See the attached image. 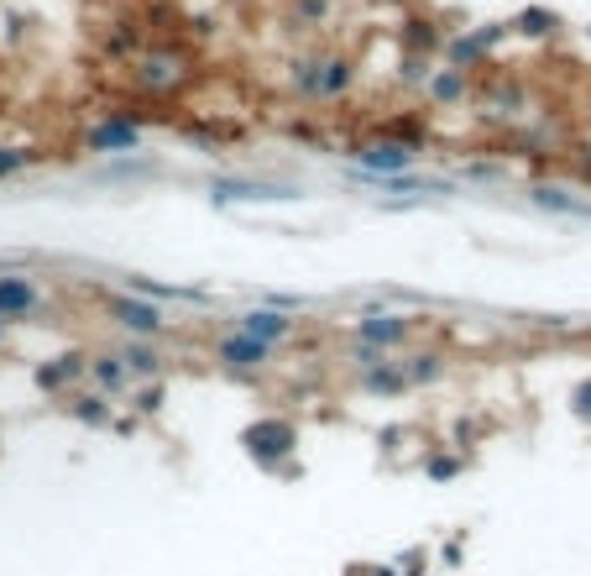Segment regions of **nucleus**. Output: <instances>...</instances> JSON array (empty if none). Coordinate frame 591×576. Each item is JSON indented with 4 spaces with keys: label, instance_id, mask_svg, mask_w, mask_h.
<instances>
[{
    "label": "nucleus",
    "instance_id": "1",
    "mask_svg": "<svg viewBox=\"0 0 591 576\" xmlns=\"http://www.w3.org/2000/svg\"><path fill=\"white\" fill-rule=\"evenodd\" d=\"M241 451L252 456L262 472H294L298 425L283 420V414H262V420H252V425L241 430Z\"/></svg>",
    "mask_w": 591,
    "mask_h": 576
},
{
    "label": "nucleus",
    "instance_id": "2",
    "mask_svg": "<svg viewBox=\"0 0 591 576\" xmlns=\"http://www.w3.org/2000/svg\"><path fill=\"white\" fill-rule=\"evenodd\" d=\"M351 168H356V179H372V183H383V179H398V174H414V163H419V148L414 142H398V137H367V142H356L351 152Z\"/></svg>",
    "mask_w": 591,
    "mask_h": 576
},
{
    "label": "nucleus",
    "instance_id": "3",
    "mask_svg": "<svg viewBox=\"0 0 591 576\" xmlns=\"http://www.w3.org/2000/svg\"><path fill=\"white\" fill-rule=\"evenodd\" d=\"M189 53H178V48H152L142 59L131 63V85L142 94H174L189 85Z\"/></svg>",
    "mask_w": 591,
    "mask_h": 576
},
{
    "label": "nucleus",
    "instance_id": "4",
    "mask_svg": "<svg viewBox=\"0 0 591 576\" xmlns=\"http://www.w3.org/2000/svg\"><path fill=\"white\" fill-rule=\"evenodd\" d=\"M414 315H398V309H361L351 325V341H361V346H372V351H403L409 341H414Z\"/></svg>",
    "mask_w": 591,
    "mask_h": 576
},
{
    "label": "nucleus",
    "instance_id": "5",
    "mask_svg": "<svg viewBox=\"0 0 591 576\" xmlns=\"http://www.w3.org/2000/svg\"><path fill=\"white\" fill-rule=\"evenodd\" d=\"M105 315H111V325H116L120 335H137V341H163V331L174 325V320L163 315V304L142 299V294H126V289L105 304Z\"/></svg>",
    "mask_w": 591,
    "mask_h": 576
},
{
    "label": "nucleus",
    "instance_id": "6",
    "mask_svg": "<svg viewBox=\"0 0 591 576\" xmlns=\"http://www.w3.org/2000/svg\"><path fill=\"white\" fill-rule=\"evenodd\" d=\"M272 357H278V351H272L267 341H252V335H241L236 325L209 346V362L220 367V372H231V377H257L262 367H272Z\"/></svg>",
    "mask_w": 591,
    "mask_h": 576
},
{
    "label": "nucleus",
    "instance_id": "7",
    "mask_svg": "<svg viewBox=\"0 0 591 576\" xmlns=\"http://www.w3.org/2000/svg\"><path fill=\"white\" fill-rule=\"evenodd\" d=\"M508 37V22H487V27H472V31H455V37H445V63L450 68H481V63L492 59V48Z\"/></svg>",
    "mask_w": 591,
    "mask_h": 576
},
{
    "label": "nucleus",
    "instance_id": "8",
    "mask_svg": "<svg viewBox=\"0 0 591 576\" xmlns=\"http://www.w3.org/2000/svg\"><path fill=\"white\" fill-rule=\"evenodd\" d=\"M304 189L294 183H267V179H215L209 183V200L215 205H288Z\"/></svg>",
    "mask_w": 591,
    "mask_h": 576
},
{
    "label": "nucleus",
    "instance_id": "9",
    "mask_svg": "<svg viewBox=\"0 0 591 576\" xmlns=\"http://www.w3.org/2000/svg\"><path fill=\"white\" fill-rule=\"evenodd\" d=\"M85 152H94V157H137L142 152V126L131 116H100L85 131Z\"/></svg>",
    "mask_w": 591,
    "mask_h": 576
},
{
    "label": "nucleus",
    "instance_id": "10",
    "mask_svg": "<svg viewBox=\"0 0 591 576\" xmlns=\"http://www.w3.org/2000/svg\"><path fill=\"white\" fill-rule=\"evenodd\" d=\"M89 377V351H63V357H48V362L31 367V383L48 398H68L79 394Z\"/></svg>",
    "mask_w": 591,
    "mask_h": 576
},
{
    "label": "nucleus",
    "instance_id": "11",
    "mask_svg": "<svg viewBox=\"0 0 591 576\" xmlns=\"http://www.w3.org/2000/svg\"><path fill=\"white\" fill-rule=\"evenodd\" d=\"M236 331L252 335V341H267L272 351L288 341V335L298 331V320L288 315V309H272V304H252V309H241L236 315Z\"/></svg>",
    "mask_w": 591,
    "mask_h": 576
},
{
    "label": "nucleus",
    "instance_id": "12",
    "mask_svg": "<svg viewBox=\"0 0 591 576\" xmlns=\"http://www.w3.org/2000/svg\"><path fill=\"white\" fill-rule=\"evenodd\" d=\"M37 309H42V289H37V278L5 268V273H0V320H5V325H11V320H31Z\"/></svg>",
    "mask_w": 591,
    "mask_h": 576
},
{
    "label": "nucleus",
    "instance_id": "13",
    "mask_svg": "<svg viewBox=\"0 0 591 576\" xmlns=\"http://www.w3.org/2000/svg\"><path fill=\"white\" fill-rule=\"evenodd\" d=\"M356 74H361L356 53H320V90H314V105L346 100V94L356 90Z\"/></svg>",
    "mask_w": 591,
    "mask_h": 576
},
{
    "label": "nucleus",
    "instance_id": "14",
    "mask_svg": "<svg viewBox=\"0 0 591 576\" xmlns=\"http://www.w3.org/2000/svg\"><path fill=\"white\" fill-rule=\"evenodd\" d=\"M466 94H472V74H466V68H450V63H435V68H429V79H424V100H429L435 111H455V105H466Z\"/></svg>",
    "mask_w": 591,
    "mask_h": 576
},
{
    "label": "nucleus",
    "instance_id": "15",
    "mask_svg": "<svg viewBox=\"0 0 591 576\" xmlns=\"http://www.w3.org/2000/svg\"><path fill=\"white\" fill-rule=\"evenodd\" d=\"M116 357H120V367H126L131 383H157V377L168 372V357L157 351V341H137V335H126V341L116 346Z\"/></svg>",
    "mask_w": 591,
    "mask_h": 576
},
{
    "label": "nucleus",
    "instance_id": "16",
    "mask_svg": "<svg viewBox=\"0 0 591 576\" xmlns=\"http://www.w3.org/2000/svg\"><path fill=\"white\" fill-rule=\"evenodd\" d=\"M356 388H361L367 398H403V394H409L403 362H398V357H383V362L361 367V372H356Z\"/></svg>",
    "mask_w": 591,
    "mask_h": 576
},
{
    "label": "nucleus",
    "instance_id": "17",
    "mask_svg": "<svg viewBox=\"0 0 591 576\" xmlns=\"http://www.w3.org/2000/svg\"><path fill=\"white\" fill-rule=\"evenodd\" d=\"M94 394H105V398H116V394H126L131 388V377H126V367H120V357L116 351H94L89 357V377H85Z\"/></svg>",
    "mask_w": 591,
    "mask_h": 576
},
{
    "label": "nucleus",
    "instance_id": "18",
    "mask_svg": "<svg viewBox=\"0 0 591 576\" xmlns=\"http://www.w3.org/2000/svg\"><path fill=\"white\" fill-rule=\"evenodd\" d=\"M403 377H409V388H435L445 377V351L440 346H419L403 357Z\"/></svg>",
    "mask_w": 591,
    "mask_h": 576
},
{
    "label": "nucleus",
    "instance_id": "19",
    "mask_svg": "<svg viewBox=\"0 0 591 576\" xmlns=\"http://www.w3.org/2000/svg\"><path fill=\"white\" fill-rule=\"evenodd\" d=\"M74 404H68V414L79 420V425H89V430H105V425H116V404L105 394H94V388H79V394H68Z\"/></svg>",
    "mask_w": 591,
    "mask_h": 576
},
{
    "label": "nucleus",
    "instance_id": "20",
    "mask_svg": "<svg viewBox=\"0 0 591 576\" xmlns=\"http://www.w3.org/2000/svg\"><path fill=\"white\" fill-rule=\"evenodd\" d=\"M529 200L539 205V210H550V215H581V220H591L587 200H576V194H570V189H561V183H534Z\"/></svg>",
    "mask_w": 591,
    "mask_h": 576
},
{
    "label": "nucleus",
    "instance_id": "21",
    "mask_svg": "<svg viewBox=\"0 0 591 576\" xmlns=\"http://www.w3.org/2000/svg\"><path fill=\"white\" fill-rule=\"evenodd\" d=\"M288 90L314 105V90H320V53H304V59L288 63Z\"/></svg>",
    "mask_w": 591,
    "mask_h": 576
},
{
    "label": "nucleus",
    "instance_id": "22",
    "mask_svg": "<svg viewBox=\"0 0 591 576\" xmlns=\"http://www.w3.org/2000/svg\"><path fill=\"white\" fill-rule=\"evenodd\" d=\"M403 48L414 53V59H435L445 48V31L435 27V22H409V31H403Z\"/></svg>",
    "mask_w": 591,
    "mask_h": 576
},
{
    "label": "nucleus",
    "instance_id": "23",
    "mask_svg": "<svg viewBox=\"0 0 591 576\" xmlns=\"http://www.w3.org/2000/svg\"><path fill=\"white\" fill-rule=\"evenodd\" d=\"M555 27H561V16L544 11V5H529V11H518V16L508 22V31H524V37H550Z\"/></svg>",
    "mask_w": 591,
    "mask_h": 576
},
{
    "label": "nucleus",
    "instance_id": "24",
    "mask_svg": "<svg viewBox=\"0 0 591 576\" xmlns=\"http://www.w3.org/2000/svg\"><path fill=\"white\" fill-rule=\"evenodd\" d=\"M461 472H466V456L461 451H429L424 456V477H429V483H455Z\"/></svg>",
    "mask_w": 591,
    "mask_h": 576
},
{
    "label": "nucleus",
    "instance_id": "25",
    "mask_svg": "<svg viewBox=\"0 0 591 576\" xmlns=\"http://www.w3.org/2000/svg\"><path fill=\"white\" fill-rule=\"evenodd\" d=\"M126 394H131V420H137V414H142V420L163 414V377H157V383H131Z\"/></svg>",
    "mask_w": 591,
    "mask_h": 576
},
{
    "label": "nucleus",
    "instance_id": "26",
    "mask_svg": "<svg viewBox=\"0 0 591 576\" xmlns=\"http://www.w3.org/2000/svg\"><path fill=\"white\" fill-rule=\"evenodd\" d=\"M294 5V22L309 31H320L330 22V11H335V0H288Z\"/></svg>",
    "mask_w": 591,
    "mask_h": 576
},
{
    "label": "nucleus",
    "instance_id": "27",
    "mask_svg": "<svg viewBox=\"0 0 591 576\" xmlns=\"http://www.w3.org/2000/svg\"><path fill=\"white\" fill-rule=\"evenodd\" d=\"M429 68H435V59H414V53H403V85H414V90H424Z\"/></svg>",
    "mask_w": 591,
    "mask_h": 576
},
{
    "label": "nucleus",
    "instance_id": "28",
    "mask_svg": "<svg viewBox=\"0 0 591 576\" xmlns=\"http://www.w3.org/2000/svg\"><path fill=\"white\" fill-rule=\"evenodd\" d=\"M31 163V152H22V148H0V179H16L22 168Z\"/></svg>",
    "mask_w": 591,
    "mask_h": 576
},
{
    "label": "nucleus",
    "instance_id": "29",
    "mask_svg": "<svg viewBox=\"0 0 591 576\" xmlns=\"http://www.w3.org/2000/svg\"><path fill=\"white\" fill-rule=\"evenodd\" d=\"M570 414L591 425V377H587V383H576V394H570Z\"/></svg>",
    "mask_w": 591,
    "mask_h": 576
}]
</instances>
